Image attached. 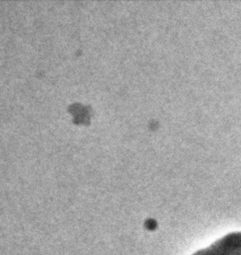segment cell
<instances>
[{"label": "cell", "mask_w": 241, "mask_h": 255, "mask_svg": "<svg viewBox=\"0 0 241 255\" xmlns=\"http://www.w3.org/2000/svg\"><path fill=\"white\" fill-rule=\"evenodd\" d=\"M192 255H241V231L230 232Z\"/></svg>", "instance_id": "obj_1"}]
</instances>
